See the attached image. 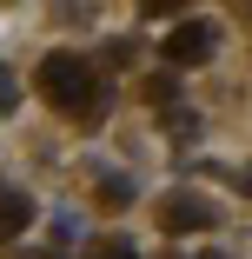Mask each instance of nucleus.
Instances as JSON below:
<instances>
[{
  "label": "nucleus",
  "instance_id": "obj_1",
  "mask_svg": "<svg viewBox=\"0 0 252 259\" xmlns=\"http://www.w3.org/2000/svg\"><path fill=\"white\" fill-rule=\"evenodd\" d=\"M33 80H40V93L54 100L60 113H99V107H107V87H99V73L80 54H46Z\"/></svg>",
  "mask_w": 252,
  "mask_h": 259
},
{
  "label": "nucleus",
  "instance_id": "obj_2",
  "mask_svg": "<svg viewBox=\"0 0 252 259\" xmlns=\"http://www.w3.org/2000/svg\"><path fill=\"white\" fill-rule=\"evenodd\" d=\"M213 47H219V27L213 20H179L166 33V60L173 67H199V60H213Z\"/></svg>",
  "mask_w": 252,
  "mask_h": 259
},
{
  "label": "nucleus",
  "instance_id": "obj_3",
  "mask_svg": "<svg viewBox=\"0 0 252 259\" xmlns=\"http://www.w3.org/2000/svg\"><path fill=\"white\" fill-rule=\"evenodd\" d=\"M213 220H219V213H213L206 199H166V206H160V226H166V233H199V226H213Z\"/></svg>",
  "mask_w": 252,
  "mask_h": 259
},
{
  "label": "nucleus",
  "instance_id": "obj_4",
  "mask_svg": "<svg viewBox=\"0 0 252 259\" xmlns=\"http://www.w3.org/2000/svg\"><path fill=\"white\" fill-rule=\"evenodd\" d=\"M27 220H33V199H27V193H7V186H0V239L27 233Z\"/></svg>",
  "mask_w": 252,
  "mask_h": 259
},
{
  "label": "nucleus",
  "instance_id": "obj_5",
  "mask_svg": "<svg viewBox=\"0 0 252 259\" xmlns=\"http://www.w3.org/2000/svg\"><path fill=\"white\" fill-rule=\"evenodd\" d=\"M86 259H139V252H133V239H99Z\"/></svg>",
  "mask_w": 252,
  "mask_h": 259
},
{
  "label": "nucleus",
  "instance_id": "obj_6",
  "mask_svg": "<svg viewBox=\"0 0 252 259\" xmlns=\"http://www.w3.org/2000/svg\"><path fill=\"white\" fill-rule=\"evenodd\" d=\"M126 199H133L126 180H107V186H99V206H126Z\"/></svg>",
  "mask_w": 252,
  "mask_h": 259
},
{
  "label": "nucleus",
  "instance_id": "obj_7",
  "mask_svg": "<svg viewBox=\"0 0 252 259\" xmlns=\"http://www.w3.org/2000/svg\"><path fill=\"white\" fill-rule=\"evenodd\" d=\"M0 113H14V80L0 73Z\"/></svg>",
  "mask_w": 252,
  "mask_h": 259
},
{
  "label": "nucleus",
  "instance_id": "obj_8",
  "mask_svg": "<svg viewBox=\"0 0 252 259\" xmlns=\"http://www.w3.org/2000/svg\"><path fill=\"white\" fill-rule=\"evenodd\" d=\"M245 193H252V166H245Z\"/></svg>",
  "mask_w": 252,
  "mask_h": 259
},
{
  "label": "nucleus",
  "instance_id": "obj_9",
  "mask_svg": "<svg viewBox=\"0 0 252 259\" xmlns=\"http://www.w3.org/2000/svg\"><path fill=\"white\" fill-rule=\"evenodd\" d=\"M173 259H179V252H173Z\"/></svg>",
  "mask_w": 252,
  "mask_h": 259
}]
</instances>
